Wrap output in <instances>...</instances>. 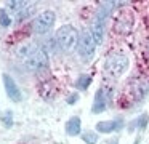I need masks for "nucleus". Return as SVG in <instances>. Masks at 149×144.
Returning a JSON list of instances; mask_svg holds the SVG:
<instances>
[{"label":"nucleus","instance_id":"nucleus-1","mask_svg":"<svg viewBox=\"0 0 149 144\" xmlns=\"http://www.w3.org/2000/svg\"><path fill=\"white\" fill-rule=\"evenodd\" d=\"M79 37H80V35H79L77 29L72 27V26H69V24L59 27L58 32H56L58 47L61 48V50H64V51L74 50V48L79 45Z\"/></svg>","mask_w":149,"mask_h":144},{"label":"nucleus","instance_id":"nucleus-2","mask_svg":"<svg viewBox=\"0 0 149 144\" xmlns=\"http://www.w3.org/2000/svg\"><path fill=\"white\" fill-rule=\"evenodd\" d=\"M95 48H96V42H95L90 29H84L80 37H79V45H77L80 58L85 61L91 59V58L95 56Z\"/></svg>","mask_w":149,"mask_h":144},{"label":"nucleus","instance_id":"nucleus-3","mask_svg":"<svg viewBox=\"0 0 149 144\" xmlns=\"http://www.w3.org/2000/svg\"><path fill=\"white\" fill-rule=\"evenodd\" d=\"M127 67H128V58L123 53H116V54L107 58L104 69H106V72L109 74L111 77H116L117 79V77H120L125 72Z\"/></svg>","mask_w":149,"mask_h":144},{"label":"nucleus","instance_id":"nucleus-4","mask_svg":"<svg viewBox=\"0 0 149 144\" xmlns=\"http://www.w3.org/2000/svg\"><path fill=\"white\" fill-rule=\"evenodd\" d=\"M55 19H56L55 13L50 11V10H47V11L37 15L36 19H34V22H32L34 32H36V34H40V35H42V34H47V32H48L50 29L53 27V24H55Z\"/></svg>","mask_w":149,"mask_h":144},{"label":"nucleus","instance_id":"nucleus-5","mask_svg":"<svg viewBox=\"0 0 149 144\" xmlns=\"http://www.w3.org/2000/svg\"><path fill=\"white\" fill-rule=\"evenodd\" d=\"M24 63H26V67L29 70H40V69H43V67L48 66V51H47L45 48L40 47L39 50L34 51V53L31 54Z\"/></svg>","mask_w":149,"mask_h":144},{"label":"nucleus","instance_id":"nucleus-6","mask_svg":"<svg viewBox=\"0 0 149 144\" xmlns=\"http://www.w3.org/2000/svg\"><path fill=\"white\" fill-rule=\"evenodd\" d=\"M3 85H5V91H7V95H8V98L11 99L13 102H19L21 101V90L18 88V85H16V82H15L13 79H11L8 74H3Z\"/></svg>","mask_w":149,"mask_h":144},{"label":"nucleus","instance_id":"nucleus-7","mask_svg":"<svg viewBox=\"0 0 149 144\" xmlns=\"http://www.w3.org/2000/svg\"><path fill=\"white\" fill-rule=\"evenodd\" d=\"M123 128V120L122 118H116V120H103L96 123V130L100 133H114Z\"/></svg>","mask_w":149,"mask_h":144},{"label":"nucleus","instance_id":"nucleus-8","mask_svg":"<svg viewBox=\"0 0 149 144\" xmlns=\"http://www.w3.org/2000/svg\"><path fill=\"white\" fill-rule=\"evenodd\" d=\"M107 96H109V93H106V90H104V88L98 90V93L95 95L93 107H91V112H93V114H100V112H103L104 109H106Z\"/></svg>","mask_w":149,"mask_h":144},{"label":"nucleus","instance_id":"nucleus-9","mask_svg":"<svg viewBox=\"0 0 149 144\" xmlns=\"http://www.w3.org/2000/svg\"><path fill=\"white\" fill-rule=\"evenodd\" d=\"M132 26H133L132 15H130V13H125V15H123L122 13L116 21V31L120 32V34H127V32H130Z\"/></svg>","mask_w":149,"mask_h":144},{"label":"nucleus","instance_id":"nucleus-10","mask_svg":"<svg viewBox=\"0 0 149 144\" xmlns=\"http://www.w3.org/2000/svg\"><path fill=\"white\" fill-rule=\"evenodd\" d=\"M90 32H91V35H93L95 42L100 45L101 42H103V37H104V21H100V19L95 18V21L91 22Z\"/></svg>","mask_w":149,"mask_h":144},{"label":"nucleus","instance_id":"nucleus-11","mask_svg":"<svg viewBox=\"0 0 149 144\" xmlns=\"http://www.w3.org/2000/svg\"><path fill=\"white\" fill-rule=\"evenodd\" d=\"M39 45L37 43H34V42H26V43H23V45H19V47H18V50H16V54L19 58H23L24 61L27 59V58L31 56V54L34 53V51H37L39 50Z\"/></svg>","mask_w":149,"mask_h":144},{"label":"nucleus","instance_id":"nucleus-12","mask_svg":"<svg viewBox=\"0 0 149 144\" xmlns=\"http://www.w3.org/2000/svg\"><path fill=\"white\" fill-rule=\"evenodd\" d=\"M80 130H82V123H80V118L79 117H72L66 122V133L69 136H77V134H80Z\"/></svg>","mask_w":149,"mask_h":144},{"label":"nucleus","instance_id":"nucleus-13","mask_svg":"<svg viewBox=\"0 0 149 144\" xmlns=\"http://www.w3.org/2000/svg\"><path fill=\"white\" fill-rule=\"evenodd\" d=\"M114 6H116V3H114V2H103L100 6H98L96 19H100V21H104V19H106L107 16L111 15V11L114 10Z\"/></svg>","mask_w":149,"mask_h":144},{"label":"nucleus","instance_id":"nucleus-14","mask_svg":"<svg viewBox=\"0 0 149 144\" xmlns=\"http://www.w3.org/2000/svg\"><path fill=\"white\" fill-rule=\"evenodd\" d=\"M148 90H149V85H148V83L138 82V83L135 85V91H133V96H135L136 99H141V98H144V95L148 93Z\"/></svg>","mask_w":149,"mask_h":144},{"label":"nucleus","instance_id":"nucleus-15","mask_svg":"<svg viewBox=\"0 0 149 144\" xmlns=\"http://www.w3.org/2000/svg\"><path fill=\"white\" fill-rule=\"evenodd\" d=\"M27 6V2H21V0H10V2H7V8L10 10V11L13 13H19L23 8H26Z\"/></svg>","mask_w":149,"mask_h":144},{"label":"nucleus","instance_id":"nucleus-16","mask_svg":"<svg viewBox=\"0 0 149 144\" xmlns=\"http://www.w3.org/2000/svg\"><path fill=\"white\" fill-rule=\"evenodd\" d=\"M34 10H36V5H32V3H27L26 8H23V10H21V11L16 15V21H24L26 18H29V16L34 13Z\"/></svg>","mask_w":149,"mask_h":144},{"label":"nucleus","instance_id":"nucleus-17","mask_svg":"<svg viewBox=\"0 0 149 144\" xmlns=\"http://www.w3.org/2000/svg\"><path fill=\"white\" fill-rule=\"evenodd\" d=\"M91 83V77L90 75H80L75 82V88L77 90H87Z\"/></svg>","mask_w":149,"mask_h":144},{"label":"nucleus","instance_id":"nucleus-18","mask_svg":"<svg viewBox=\"0 0 149 144\" xmlns=\"http://www.w3.org/2000/svg\"><path fill=\"white\" fill-rule=\"evenodd\" d=\"M10 24H11L10 15L7 13V10H5V8H2V10H0V26H2V27H8Z\"/></svg>","mask_w":149,"mask_h":144},{"label":"nucleus","instance_id":"nucleus-19","mask_svg":"<svg viewBox=\"0 0 149 144\" xmlns=\"http://www.w3.org/2000/svg\"><path fill=\"white\" fill-rule=\"evenodd\" d=\"M82 139L87 144H95V143H98V134L95 133V131H85V133L82 134Z\"/></svg>","mask_w":149,"mask_h":144},{"label":"nucleus","instance_id":"nucleus-20","mask_svg":"<svg viewBox=\"0 0 149 144\" xmlns=\"http://www.w3.org/2000/svg\"><path fill=\"white\" fill-rule=\"evenodd\" d=\"M148 118H149L148 115H146V114H143L141 117H139L138 120L135 122L136 128H139V130H144V128H146V125H148Z\"/></svg>","mask_w":149,"mask_h":144},{"label":"nucleus","instance_id":"nucleus-21","mask_svg":"<svg viewBox=\"0 0 149 144\" xmlns=\"http://www.w3.org/2000/svg\"><path fill=\"white\" fill-rule=\"evenodd\" d=\"M5 117H7V118H3V122L7 120V125H8V127H11V123H13V122H11V112L8 111L7 114H5Z\"/></svg>","mask_w":149,"mask_h":144},{"label":"nucleus","instance_id":"nucleus-22","mask_svg":"<svg viewBox=\"0 0 149 144\" xmlns=\"http://www.w3.org/2000/svg\"><path fill=\"white\" fill-rule=\"evenodd\" d=\"M77 99H79L77 95H72V96H69V98H68V102H69V104H72V102H75Z\"/></svg>","mask_w":149,"mask_h":144},{"label":"nucleus","instance_id":"nucleus-23","mask_svg":"<svg viewBox=\"0 0 149 144\" xmlns=\"http://www.w3.org/2000/svg\"><path fill=\"white\" fill-rule=\"evenodd\" d=\"M109 144H117V141L114 139V141H109Z\"/></svg>","mask_w":149,"mask_h":144}]
</instances>
